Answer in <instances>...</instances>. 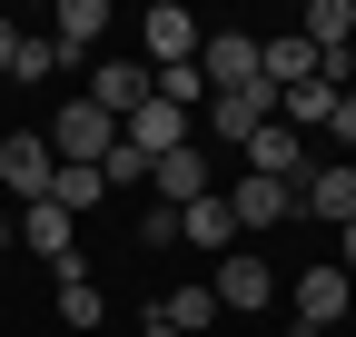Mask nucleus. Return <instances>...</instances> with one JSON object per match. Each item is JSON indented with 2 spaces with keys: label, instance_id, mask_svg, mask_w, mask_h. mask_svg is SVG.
I'll list each match as a JSON object with an SVG mask.
<instances>
[{
  "label": "nucleus",
  "instance_id": "nucleus-15",
  "mask_svg": "<svg viewBox=\"0 0 356 337\" xmlns=\"http://www.w3.org/2000/svg\"><path fill=\"white\" fill-rule=\"evenodd\" d=\"M99 40H109V0H60L50 10V50L60 60H89Z\"/></svg>",
  "mask_w": 356,
  "mask_h": 337
},
{
  "label": "nucleus",
  "instance_id": "nucleus-20",
  "mask_svg": "<svg viewBox=\"0 0 356 337\" xmlns=\"http://www.w3.org/2000/svg\"><path fill=\"white\" fill-rule=\"evenodd\" d=\"M337 90H346V79H307V90H287V130H327V109H337Z\"/></svg>",
  "mask_w": 356,
  "mask_h": 337
},
{
  "label": "nucleus",
  "instance_id": "nucleus-13",
  "mask_svg": "<svg viewBox=\"0 0 356 337\" xmlns=\"http://www.w3.org/2000/svg\"><path fill=\"white\" fill-rule=\"evenodd\" d=\"M178 238H188L198 258H228V248H238V208L208 189V198H188V208H178Z\"/></svg>",
  "mask_w": 356,
  "mask_h": 337
},
{
  "label": "nucleus",
  "instance_id": "nucleus-26",
  "mask_svg": "<svg viewBox=\"0 0 356 337\" xmlns=\"http://www.w3.org/2000/svg\"><path fill=\"white\" fill-rule=\"evenodd\" d=\"M337 268H346V278H356V228H337Z\"/></svg>",
  "mask_w": 356,
  "mask_h": 337
},
{
  "label": "nucleus",
  "instance_id": "nucleus-19",
  "mask_svg": "<svg viewBox=\"0 0 356 337\" xmlns=\"http://www.w3.org/2000/svg\"><path fill=\"white\" fill-rule=\"evenodd\" d=\"M60 318H70V327H99V318H109V298H99V278H89V258L60 268Z\"/></svg>",
  "mask_w": 356,
  "mask_h": 337
},
{
  "label": "nucleus",
  "instance_id": "nucleus-17",
  "mask_svg": "<svg viewBox=\"0 0 356 337\" xmlns=\"http://www.w3.org/2000/svg\"><path fill=\"white\" fill-rule=\"evenodd\" d=\"M149 189H159V208H188V198H208V159H198V139H188V149H168V159L149 168Z\"/></svg>",
  "mask_w": 356,
  "mask_h": 337
},
{
  "label": "nucleus",
  "instance_id": "nucleus-29",
  "mask_svg": "<svg viewBox=\"0 0 356 337\" xmlns=\"http://www.w3.org/2000/svg\"><path fill=\"white\" fill-rule=\"evenodd\" d=\"M346 90H356V40H346Z\"/></svg>",
  "mask_w": 356,
  "mask_h": 337
},
{
  "label": "nucleus",
  "instance_id": "nucleus-10",
  "mask_svg": "<svg viewBox=\"0 0 356 337\" xmlns=\"http://www.w3.org/2000/svg\"><path fill=\"white\" fill-rule=\"evenodd\" d=\"M149 100H159V70H149V60H99V79H89V109L129 119V109H149Z\"/></svg>",
  "mask_w": 356,
  "mask_h": 337
},
{
  "label": "nucleus",
  "instance_id": "nucleus-3",
  "mask_svg": "<svg viewBox=\"0 0 356 337\" xmlns=\"http://www.w3.org/2000/svg\"><path fill=\"white\" fill-rule=\"evenodd\" d=\"M297 208L327 219V228H356V159H317V168L297 179Z\"/></svg>",
  "mask_w": 356,
  "mask_h": 337
},
{
  "label": "nucleus",
  "instance_id": "nucleus-28",
  "mask_svg": "<svg viewBox=\"0 0 356 337\" xmlns=\"http://www.w3.org/2000/svg\"><path fill=\"white\" fill-rule=\"evenodd\" d=\"M139 337H178V327H159V318H139Z\"/></svg>",
  "mask_w": 356,
  "mask_h": 337
},
{
  "label": "nucleus",
  "instance_id": "nucleus-18",
  "mask_svg": "<svg viewBox=\"0 0 356 337\" xmlns=\"http://www.w3.org/2000/svg\"><path fill=\"white\" fill-rule=\"evenodd\" d=\"M228 208H238V238H248V228H277L287 208H297V189H277V179H257V168H248V179L228 189Z\"/></svg>",
  "mask_w": 356,
  "mask_h": 337
},
{
  "label": "nucleus",
  "instance_id": "nucleus-8",
  "mask_svg": "<svg viewBox=\"0 0 356 337\" xmlns=\"http://www.w3.org/2000/svg\"><path fill=\"white\" fill-rule=\"evenodd\" d=\"M277 109H287V100H277V90H267V79H257V90H218V100H208L198 119H208L218 139H238V149H248V139H257V130H267V119H277Z\"/></svg>",
  "mask_w": 356,
  "mask_h": 337
},
{
  "label": "nucleus",
  "instance_id": "nucleus-6",
  "mask_svg": "<svg viewBox=\"0 0 356 337\" xmlns=\"http://www.w3.org/2000/svg\"><path fill=\"white\" fill-rule=\"evenodd\" d=\"M50 179H60V159H50L40 130H10V139H0V189H20V208L50 198Z\"/></svg>",
  "mask_w": 356,
  "mask_h": 337
},
{
  "label": "nucleus",
  "instance_id": "nucleus-11",
  "mask_svg": "<svg viewBox=\"0 0 356 337\" xmlns=\"http://www.w3.org/2000/svg\"><path fill=\"white\" fill-rule=\"evenodd\" d=\"M248 168H257V179H277V189H297L307 168H317V159H307V130H287V119H267V130L248 139Z\"/></svg>",
  "mask_w": 356,
  "mask_h": 337
},
{
  "label": "nucleus",
  "instance_id": "nucleus-21",
  "mask_svg": "<svg viewBox=\"0 0 356 337\" xmlns=\"http://www.w3.org/2000/svg\"><path fill=\"white\" fill-rule=\"evenodd\" d=\"M50 198L70 208V219H89V208L109 198V179H99V168H60V179H50Z\"/></svg>",
  "mask_w": 356,
  "mask_h": 337
},
{
  "label": "nucleus",
  "instance_id": "nucleus-5",
  "mask_svg": "<svg viewBox=\"0 0 356 337\" xmlns=\"http://www.w3.org/2000/svg\"><path fill=\"white\" fill-rule=\"evenodd\" d=\"M356 308V278L346 268H297V337H327Z\"/></svg>",
  "mask_w": 356,
  "mask_h": 337
},
{
  "label": "nucleus",
  "instance_id": "nucleus-1",
  "mask_svg": "<svg viewBox=\"0 0 356 337\" xmlns=\"http://www.w3.org/2000/svg\"><path fill=\"white\" fill-rule=\"evenodd\" d=\"M40 139H50L60 168H99V159L119 149V119H109V109H89V100H70V109H50V130H40Z\"/></svg>",
  "mask_w": 356,
  "mask_h": 337
},
{
  "label": "nucleus",
  "instance_id": "nucleus-16",
  "mask_svg": "<svg viewBox=\"0 0 356 337\" xmlns=\"http://www.w3.org/2000/svg\"><path fill=\"white\" fill-rule=\"evenodd\" d=\"M149 318H159V327H178V337H198V327H218L228 308H218V288H208V278H178V288H168Z\"/></svg>",
  "mask_w": 356,
  "mask_h": 337
},
{
  "label": "nucleus",
  "instance_id": "nucleus-4",
  "mask_svg": "<svg viewBox=\"0 0 356 337\" xmlns=\"http://www.w3.org/2000/svg\"><path fill=\"white\" fill-rule=\"evenodd\" d=\"M198 40H208V30L178 10V0H159V10L139 20V60H149V70H188V60H198Z\"/></svg>",
  "mask_w": 356,
  "mask_h": 337
},
{
  "label": "nucleus",
  "instance_id": "nucleus-9",
  "mask_svg": "<svg viewBox=\"0 0 356 337\" xmlns=\"http://www.w3.org/2000/svg\"><path fill=\"white\" fill-rule=\"evenodd\" d=\"M20 248L50 258V268H70V258H79V219H70L60 198H30V208H20Z\"/></svg>",
  "mask_w": 356,
  "mask_h": 337
},
{
  "label": "nucleus",
  "instance_id": "nucleus-12",
  "mask_svg": "<svg viewBox=\"0 0 356 337\" xmlns=\"http://www.w3.org/2000/svg\"><path fill=\"white\" fill-rule=\"evenodd\" d=\"M119 139H129V149H139V159L159 168L168 149H188V109H168V100H149V109H129V119H119Z\"/></svg>",
  "mask_w": 356,
  "mask_h": 337
},
{
  "label": "nucleus",
  "instance_id": "nucleus-22",
  "mask_svg": "<svg viewBox=\"0 0 356 337\" xmlns=\"http://www.w3.org/2000/svg\"><path fill=\"white\" fill-rule=\"evenodd\" d=\"M50 70H60V50H50V30H30V40H20V70H10V79L30 90V79H50Z\"/></svg>",
  "mask_w": 356,
  "mask_h": 337
},
{
  "label": "nucleus",
  "instance_id": "nucleus-27",
  "mask_svg": "<svg viewBox=\"0 0 356 337\" xmlns=\"http://www.w3.org/2000/svg\"><path fill=\"white\" fill-rule=\"evenodd\" d=\"M10 238H20V219H10V208H0V258H10Z\"/></svg>",
  "mask_w": 356,
  "mask_h": 337
},
{
  "label": "nucleus",
  "instance_id": "nucleus-24",
  "mask_svg": "<svg viewBox=\"0 0 356 337\" xmlns=\"http://www.w3.org/2000/svg\"><path fill=\"white\" fill-rule=\"evenodd\" d=\"M327 139H337V159L356 149V90H337V109H327Z\"/></svg>",
  "mask_w": 356,
  "mask_h": 337
},
{
  "label": "nucleus",
  "instance_id": "nucleus-2",
  "mask_svg": "<svg viewBox=\"0 0 356 337\" xmlns=\"http://www.w3.org/2000/svg\"><path fill=\"white\" fill-rule=\"evenodd\" d=\"M198 79H208V100H218V90H257V79H267V70H257V40H248V30H208V40H198Z\"/></svg>",
  "mask_w": 356,
  "mask_h": 337
},
{
  "label": "nucleus",
  "instance_id": "nucleus-14",
  "mask_svg": "<svg viewBox=\"0 0 356 337\" xmlns=\"http://www.w3.org/2000/svg\"><path fill=\"white\" fill-rule=\"evenodd\" d=\"M257 70H267V90H277V100H287V90H307V79H327V60L307 50L297 30H277V40H257Z\"/></svg>",
  "mask_w": 356,
  "mask_h": 337
},
{
  "label": "nucleus",
  "instance_id": "nucleus-7",
  "mask_svg": "<svg viewBox=\"0 0 356 337\" xmlns=\"http://www.w3.org/2000/svg\"><path fill=\"white\" fill-rule=\"evenodd\" d=\"M208 288H218V308H238V318H257L267 298H277V278H267V258H257V248H228V258L208 268Z\"/></svg>",
  "mask_w": 356,
  "mask_h": 337
},
{
  "label": "nucleus",
  "instance_id": "nucleus-25",
  "mask_svg": "<svg viewBox=\"0 0 356 337\" xmlns=\"http://www.w3.org/2000/svg\"><path fill=\"white\" fill-rule=\"evenodd\" d=\"M20 40H30L20 20H0V79H10V70H20Z\"/></svg>",
  "mask_w": 356,
  "mask_h": 337
},
{
  "label": "nucleus",
  "instance_id": "nucleus-23",
  "mask_svg": "<svg viewBox=\"0 0 356 337\" xmlns=\"http://www.w3.org/2000/svg\"><path fill=\"white\" fill-rule=\"evenodd\" d=\"M99 179H109V189H149V159H139V149H129V139H119V149L99 159Z\"/></svg>",
  "mask_w": 356,
  "mask_h": 337
}]
</instances>
